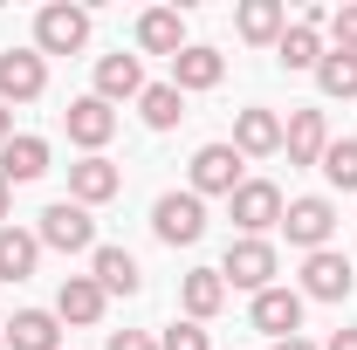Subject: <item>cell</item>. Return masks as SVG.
Masks as SVG:
<instances>
[{
  "label": "cell",
  "mask_w": 357,
  "mask_h": 350,
  "mask_svg": "<svg viewBox=\"0 0 357 350\" xmlns=\"http://www.w3.org/2000/svg\"><path fill=\"white\" fill-rule=\"evenodd\" d=\"M35 241L55 248V254H96V220H89V206H76V199H48Z\"/></svg>",
  "instance_id": "cell-1"
},
{
  "label": "cell",
  "mask_w": 357,
  "mask_h": 350,
  "mask_svg": "<svg viewBox=\"0 0 357 350\" xmlns=\"http://www.w3.org/2000/svg\"><path fill=\"white\" fill-rule=\"evenodd\" d=\"M275 275H282L275 241H227V254H220V282H227V289L261 296V289H275Z\"/></svg>",
  "instance_id": "cell-2"
},
{
  "label": "cell",
  "mask_w": 357,
  "mask_h": 350,
  "mask_svg": "<svg viewBox=\"0 0 357 350\" xmlns=\"http://www.w3.org/2000/svg\"><path fill=\"white\" fill-rule=\"evenodd\" d=\"M227 213H234V227H241V241H268V227H282L289 199H282L275 178H248V185L227 199Z\"/></svg>",
  "instance_id": "cell-3"
},
{
  "label": "cell",
  "mask_w": 357,
  "mask_h": 350,
  "mask_svg": "<svg viewBox=\"0 0 357 350\" xmlns=\"http://www.w3.org/2000/svg\"><path fill=\"white\" fill-rule=\"evenodd\" d=\"M151 234L165 241V248H192L199 234H206V199L185 185V192H158V206H151Z\"/></svg>",
  "instance_id": "cell-4"
},
{
  "label": "cell",
  "mask_w": 357,
  "mask_h": 350,
  "mask_svg": "<svg viewBox=\"0 0 357 350\" xmlns=\"http://www.w3.org/2000/svg\"><path fill=\"white\" fill-rule=\"evenodd\" d=\"M89 42V7H69V0H48L35 14V55H76Z\"/></svg>",
  "instance_id": "cell-5"
},
{
  "label": "cell",
  "mask_w": 357,
  "mask_h": 350,
  "mask_svg": "<svg viewBox=\"0 0 357 350\" xmlns=\"http://www.w3.org/2000/svg\"><path fill=\"white\" fill-rule=\"evenodd\" d=\"M248 185V158L234 151V144H199L192 151V192L206 199V192H220V199H234Z\"/></svg>",
  "instance_id": "cell-6"
},
{
  "label": "cell",
  "mask_w": 357,
  "mask_h": 350,
  "mask_svg": "<svg viewBox=\"0 0 357 350\" xmlns=\"http://www.w3.org/2000/svg\"><path fill=\"white\" fill-rule=\"evenodd\" d=\"M282 234H289V248H330V234H337V206L323 199V192H303V199H289V213H282Z\"/></svg>",
  "instance_id": "cell-7"
},
{
  "label": "cell",
  "mask_w": 357,
  "mask_h": 350,
  "mask_svg": "<svg viewBox=\"0 0 357 350\" xmlns=\"http://www.w3.org/2000/svg\"><path fill=\"white\" fill-rule=\"evenodd\" d=\"M351 254H337V248H316L303 254V303H344L351 296Z\"/></svg>",
  "instance_id": "cell-8"
},
{
  "label": "cell",
  "mask_w": 357,
  "mask_h": 350,
  "mask_svg": "<svg viewBox=\"0 0 357 350\" xmlns=\"http://www.w3.org/2000/svg\"><path fill=\"white\" fill-rule=\"evenodd\" d=\"M62 131H69V144H83V158H96V151L117 137V110H110L103 96H76V103L62 110Z\"/></svg>",
  "instance_id": "cell-9"
},
{
  "label": "cell",
  "mask_w": 357,
  "mask_h": 350,
  "mask_svg": "<svg viewBox=\"0 0 357 350\" xmlns=\"http://www.w3.org/2000/svg\"><path fill=\"white\" fill-rule=\"evenodd\" d=\"M42 89H48V55H35V48L0 55V103H35Z\"/></svg>",
  "instance_id": "cell-10"
},
{
  "label": "cell",
  "mask_w": 357,
  "mask_h": 350,
  "mask_svg": "<svg viewBox=\"0 0 357 350\" xmlns=\"http://www.w3.org/2000/svg\"><path fill=\"white\" fill-rule=\"evenodd\" d=\"M248 316H255V330H268L275 344H282V337H303V289H282V282H275V289L255 296Z\"/></svg>",
  "instance_id": "cell-11"
},
{
  "label": "cell",
  "mask_w": 357,
  "mask_h": 350,
  "mask_svg": "<svg viewBox=\"0 0 357 350\" xmlns=\"http://www.w3.org/2000/svg\"><path fill=\"white\" fill-rule=\"evenodd\" d=\"M282 151H289V165H323V151H330V117H323V110H289Z\"/></svg>",
  "instance_id": "cell-12"
},
{
  "label": "cell",
  "mask_w": 357,
  "mask_h": 350,
  "mask_svg": "<svg viewBox=\"0 0 357 350\" xmlns=\"http://www.w3.org/2000/svg\"><path fill=\"white\" fill-rule=\"evenodd\" d=\"M117 192H124V172H117V165H110L103 151L69 165V199H76V206H110Z\"/></svg>",
  "instance_id": "cell-13"
},
{
  "label": "cell",
  "mask_w": 357,
  "mask_h": 350,
  "mask_svg": "<svg viewBox=\"0 0 357 350\" xmlns=\"http://www.w3.org/2000/svg\"><path fill=\"white\" fill-rule=\"evenodd\" d=\"M89 96H103V103H137L144 96V62L137 55H96V89Z\"/></svg>",
  "instance_id": "cell-14"
},
{
  "label": "cell",
  "mask_w": 357,
  "mask_h": 350,
  "mask_svg": "<svg viewBox=\"0 0 357 350\" xmlns=\"http://www.w3.org/2000/svg\"><path fill=\"white\" fill-rule=\"evenodd\" d=\"M103 309H110V296H103L89 275H62V289H55V323L89 330V323H103Z\"/></svg>",
  "instance_id": "cell-15"
},
{
  "label": "cell",
  "mask_w": 357,
  "mask_h": 350,
  "mask_svg": "<svg viewBox=\"0 0 357 350\" xmlns=\"http://www.w3.org/2000/svg\"><path fill=\"white\" fill-rule=\"evenodd\" d=\"M227 76V55L206 42H185V55H172V89L178 96H192V89H220Z\"/></svg>",
  "instance_id": "cell-16"
},
{
  "label": "cell",
  "mask_w": 357,
  "mask_h": 350,
  "mask_svg": "<svg viewBox=\"0 0 357 350\" xmlns=\"http://www.w3.org/2000/svg\"><path fill=\"white\" fill-rule=\"evenodd\" d=\"M234 35H241V42H255V48H275L282 35H289V7H282V0H241Z\"/></svg>",
  "instance_id": "cell-17"
},
{
  "label": "cell",
  "mask_w": 357,
  "mask_h": 350,
  "mask_svg": "<svg viewBox=\"0 0 357 350\" xmlns=\"http://www.w3.org/2000/svg\"><path fill=\"white\" fill-rule=\"evenodd\" d=\"M89 282H96L103 296H137L144 268H137L131 248H96V254H89Z\"/></svg>",
  "instance_id": "cell-18"
},
{
  "label": "cell",
  "mask_w": 357,
  "mask_h": 350,
  "mask_svg": "<svg viewBox=\"0 0 357 350\" xmlns=\"http://www.w3.org/2000/svg\"><path fill=\"white\" fill-rule=\"evenodd\" d=\"M42 172H48V137L21 131V137L0 144V178H7V185H35Z\"/></svg>",
  "instance_id": "cell-19"
},
{
  "label": "cell",
  "mask_w": 357,
  "mask_h": 350,
  "mask_svg": "<svg viewBox=\"0 0 357 350\" xmlns=\"http://www.w3.org/2000/svg\"><path fill=\"white\" fill-rule=\"evenodd\" d=\"M137 48L144 55H185V14L178 7H144L137 14Z\"/></svg>",
  "instance_id": "cell-20"
},
{
  "label": "cell",
  "mask_w": 357,
  "mask_h": 350,
  "mask_svg": "<svg viewBox=\"0 0 357 350\" xmlns=\"http://www.w3.org/2000/svg\"><path fill=\"white\" fill-rule=\"evenodd\" d=\"M234 151H241V158H275V151H282V117L261 110V103L241 110V117H234Z\"/></svg>",
  "instance_id": "cell-21"
},
{
  "label": "cell",
  "mask_w": 357,
  "mask_h": 350,
  "mask_svg": "<svg viewBox=\"0 0 357 350\" xmlns=\"http://www.w3.org/2000/svg\"><path fill=\"white\" fill-rule=\"evenodd\" d=\"M178 303H185V323H213L227 309V282L220 268H192L185 282H178Z\"/></svg>",
  "instance_id": "cell-22"
},
{
  "label": "cell",
  "mask_w": 357,
  "mask_h": 350,
  "mask_svg": "<svg viewBox=\"0 0 357 350\" xmlns=\"http://www.w3.org/2000/svg\"><path fill=\"white\" fill-rule=\"evenodd\" d=\"M0 330H7V350H62L55 309H14V323H0Z\"/></svg>",
  "instance_id": "cell-23"
},
{
  "label": "cell",
  "mask_w": 357,
  "mask_h": 350,
  "mask_svg": "<svg viewBox=\"0 0 357 350\" xmlns=\"http://www.w3.org/2000/svg\"><path fill=\"white\" fill-rule=\"evenodd\" d=\"M42 268V241L21 227H0V282H28Z\"/></svg>",
  "instance_id": "cell-24"
},
{
  "label": "cell",
  "mask_w": 357,
  "mask_h": 350,
  "mask_svg": "<svg viewBox=\"0 0 357 350\" xmlns=\"http://www.w3.org/2000/svg\"><path fill=\"white\" fill-rule=\"evenodd\" d=\"M137 117H144L151 131H172L178 117H185V96H178L172 83H144V96H137Z\"/></svg>",
  "instance_id": "cell-25"
},
{
  "label": "cell",
  "mask_w": 357,
  "mask_h": 350,
  "mask_svg": "<svg viewBox=\"0 0 357 350\" xmlns=\"http://www.w3.org/2000/svg\"><path fill=\"white\" fill-rule=\"evenodd\" d=\"M316 89H323V96H357V55L323 48V62H316Z\"/></svg>",
  "instance_id": "cell-26"
},
{
  "label": "cell",
  "mask_w": 357,
  "mask_h": 350,
  "mask_svg": "<svg viewBox=\"0 0 357 350\" xmlns=\"http://www.w3.org/2000/svg\"><path fill=\"white\" fill-rule=\"evenodd\" d=\"M316 172L330 178L337 192H357V137H330V151H323Z\"/></svg>",
  "instance_id": "cell-27"
},
{
  "label": "cell",
  "mask_w": 357,
  "mask_h": 350,
  "mask_svg": "<svg viewBox=\"0 0 357 350\" xmlns=\"http://www.w3.org/2000/svg\"><path fill=\"white\" fill-rule=\"evenodd\" d=\"M323 28H330V42L344 48V55H357V7H337V14L323 21Z\"/></svg>",
  "instance_id": "cell-28"
},
{
  "label": "cell",
  "mask_w": 357,
  "mask_h": 350,
  "mask_svg": "<svg viewBox=\"0 0 357 350\" xmlns=\"http://www.w3.org/2000/svg\"><path fill=\"white\" fill-rule=\"evenodd\" d=\"M158 350H213V344H206V330H199V323H172V330L158 337Z\"/></svg>",
  "instance_id": "cell-29"
},
{
  "label": "cell",
  "mask_w": 357,
  "mask_h": 350,
  "mask_svg": "<svg viewBox=\"0 0 357 350\" xmlns=\"http://www.w3.org/2000/svg\"><path fill=\"white\" fill-rule=\"evenodd\" d=\"M103 350H158V337H151V330H110Z\"/></svg>",
  "instance_id": "cell-30"
},
{
  "label": "cell",
  "mask_w": 357,
  "mask_h": 350,
  "mask_svg": "<svg viewBox=\"0 0 357 350\" xmlns=\"http://www.w3.org/2000/svg\"><path fill=\"white\" fill-rule=\"evenodd\" d=\"M7 220H14V185L0 178V227H7Z\"/></svg>",
  "instance_id": "cell-31"
},
{
  "label": "cell",
  "mask_w": 357,
  "mask_h": 350,
  "mask_svg": "<svg viewBox=\"0 0 357 350\" xmlns=\"http://www.w3.org/2000/svg\"><path fill=\"white\" fill-rule=\"evenodd\" d=\"M323 350H357V330H337V337H330Z\"/></svg>",
  "instance_id": "cell-32"
},
{
  "label": "cell",
  "mask_w": 357,
  "mask_h": 350,
  "mask_svg": "<svg viewBox=\"0 0 357 350\" xmlns=\"http://www.w3.org/2000/svg\"><path fill=\"white\" fill-rule=\"evenodd\" d=\"M7 137H14V110L0 103V144H7Z\"/></svg>",
  "instance_id": "cell-33"
},
{
  "label": "cell",
  "mask_w": 357,
  "mask_h": 350,
  "mask_svg": "<svg viewBox=\"0 0 357 350\" xmlns=\"http://www.w3.org/2000/svg\"><path fill=\"white\" fill-rule=\"evenodd\" d=\"M275 350H316V344H310V337H282Z\"/></svg>",
  "instance_id": "cell-34"
},
{
  "label": "cell",
  "mask_w": 357,
  "mask_h": 350,
  "mask_svg": "<svg viewBox=\"0 0 357 350\" xmlns=\"http://www.w3.org/2000/svg\"><path fill=\"white\" fill-rule=\"evenodd\" d=\"M0 350H7V330H0Z\"/></svg>",
  "instance_id": "cell-35"
}]
</instances>
